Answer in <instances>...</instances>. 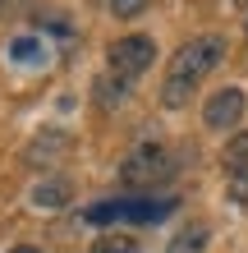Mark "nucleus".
Returning a JSON list of instances; mask_svg holds the SVG:
<instances>
[{
	"instance_id": "nucleus-6",
	"label": "nucleus",
	"mask_w": 248,
	"mask_h": 253,
	"mask_svg": "<svg viewBox=\"0 0 248 253\" xmlns=\"http://www.w3.org/2000/svg\"><path fill=\"white\" fill-rule=\"evenodd\" d=\"M69 133L65 129H46L41 133V138H33V147H28V161H33V166H51L55 161V152H69Z\"/></svg>"
},
{
	"instance_id": "nucleus-7",
	"label": "nucleus",
	"mask_w": 248,
	"mask_h": 253,
	"mask_svg": "<svg viewBox=\"0 0 248 253\" xmlns=\"http://www.w3.org/2000/svg\"><path fill=\"white\" fill-rule=\"evenodd\" d=\"M69 193H74V184L65 180V175H51V180H41L37 189H33V207H65L69 203Z\"/></svg>"
},
{
	"instance_id": "nucleus-5",
	"label": "nucleus",
	"mask_w": 248,
	"mask_h": 253,
	"mask_svg": "<svg viewBox=\"0 0 248 253\" xmlns=\"http://www.w3.org/2000/svg\"><path fill=\"white\" fill-rule=\"evenodd\" d=\"M244 92L239 87H221V92H212L207 97V106H202V125H207L212 133H225V129H235L244 120Z\"/></svg>"
},
{
	"instance_id": "nucleus-14",
	"label": "nucleus",
	"mask_w": 248,
	"mask_h": 253,
	"mask_svg": "<svg viewBox=\"0 0 248 253\" xmlns=\"http://www.w3.org/2000/svg\"><path fill=\"white\" fill-rule=\"evenodd\" d=\"M14 60H37V42L33 37H19V42H14Z\"/></svg>"
},
{
	"instance_id": "nucleus-10",
	"label": "nucleus",
	"mask_w": 248,
	"mask_h": 253,
	"mask_svg": "<svg viewBox=\"0 0 248 253\" xmlns=\"http://www.w3.org/2000/svg\"><path fill=\"white\" fill-rule=\"evenodd\" d=\"M87 253H142V249H138L134 235H124V230H106V235H97V240H92V249H87Z\"/></svg>"
},
{
	"instance_id": "nucleus-3",
	"label": "nucleus",
	"mask_w": 248,
	"mask_h": 253,
	"mask_svg": "<svg viewBox=\"0 0 248 253\" xmlns=\"http://www.w3.org/2000/svg\"><path fill=\"white\" fill-rule=\"evenodd\" d=\"M175 212V198L152 203V198H115V203H97L87 207L83 221H97V226H110V221H161Z\"/></svg>"
},
{
	"instance_id": "nucleus-13",
	"label": "nucleus",
	"mask_w": 248,
	"mask_h": 253,
	"mask_svg": "<svg viewBox=\"0 0 248 253\" xmlns=\"http://www.w3.org/2000/svg\"><path fill=\"white\" fill-rule=\"evenodd\" d=\"M230 203L248 207V166L244 170H230Z\"/></svg>"
},
{
	"instance_id": "nucleus-17",
	"label": "nucleus",
	"mask_w": 248,
	"mask_h": 253,
	"mask_svg": "<svg viewBox=\"0 0 248 253\" xmlns=\"http://www.w3.org/2000/svg\"><path fill=\"white\" fill-rule=\"evenodd\" d=\"M0 9H5V0H0Z\"/></svg>"
},
{
	"instance_id": "nucleus-8",
	"label": "nucleus",
	"mask_w": 248,
	"mask_h": 253,
	"mask_svg": "<svg viewBox=\"0 0 248 253\" xmlns=\"http://www.w3.org/2000/svg\"><path fill=\"white\" fill-rule=\"evenodd\" d=\"M207 240H212V230L202 226V221H193V226L175 230V240L166 244V253H207Z\"/></svg>"
},
{
	"instance_id": "nucleus-1",
	"label": "nucleus",
	"mask_w": 248,
	"mask_h": 253,
	"mask_svg": "<svg viewBox=\"0 0 248 253\" xmlns=\"http://www.w3.org/2000/svg\"><path fill=\"white\" fill-rule=\"evenodd\" d=\"M225 60V37L221 33H202L193 42H184L179 51L170 55V69H166V83H161V106L166 111H184L193 101L198 83Z\"/></svg>"
},
{
	"instance_id": "nucleus-9",
	"label": "nucleus",
	"mask_w": 248,
	"mask_h": 253,
	"mask_svg": "<svg viewBox=\"0 0 248 253\" xmlns=\"http://www.w3.org/2000/svg\"><path fill=\"white\" fill-rule=\"evenodd\" d=\"M92 97H97V106H101V111H110V106H120V101L129 97V83H124V79H115V74H101L97 87H92Z\"/></svg>"
},
{
	"instance_id": "nucleus-11",
	"label": "nucleus",
	"mask_w": 248,
	"mask_h": 253,
	"mask_svg": "<svg viewBox=\"0 0 248 253\" xmlns=\"http://www.w3.org/2000/svg\"><path fill=\"white\" fill-rule=\"evenodd\" d=\"M221 161H225V175H230V170H244V166H248V133H235V138L225 143Z\"/></svg>"
},
{
	"instance_id": "nucleus-12",
	"label": "nucleus",
	"mask_w": 248,
	"mask_h": 253,
	"mask_svg": "<svg viewBox=\"0 0 248 253\" xmlns=\"http://www.w3.org/2000/svg\"><path fill=\"white\" fill-rule=\"evenodd\" d=\"M101 5H106L115 19H134V14H142V9L152 5V0H101Z\"/></svg>"
},
{
	"instance_id": "nucleus-16",
	"label": "nucleus",
	"mask_w": 248,
	"mask_h": 253,
	"mask_svg": "<svg viewBox=\"0 0 248 253\" xmlns=\"http://www.w3.org/2000/svg\"><path fill=\"white\" fill-rule=\"evenodd\" d=\"M244 37H248V19H244Z\"/></svg>"
},
{
	"instance_id": "nucleus-2",
	"label": "nucleus",
	"mask_w": 248,
	"mask_h": 253,
	"mask_svg": "<svg viewBox=\"0 0 248 253\" xmlns=\"http://www.w3.org/2000/svg\"><path fill=\"white\" fill-rule=\"evenodd\" d=\"M175 170H179V157L166 143H138L120 161V184L124 189H156V184L175 180Z\"/></svg>"
},
{
	"instance_id": "nucleus-4",
	"label": "nucleus",
	"mask_w": 248,
	"mask_h": 253,
	"mask_svg": "<svg viewBox=\"0 0 248 253\" xmlns=\"http://www.w3.org/2000/svg\"><path fill=\"white\" fill-rule=\"evenodd\" d=\"M152 60H156V42L142 37V33L110 42V51H106V65H110L115 79H138V74L152 69Z\"/></svg>"
},
{
	"instance_id": "nucleus-15",
	"label": "nucleus",
	"mask_w": 248,
	"mask_h": 253,
	"mask_svg": "<svg viewBox=\"0 0 248 253\" xmlns=\"http://www.w3.org/2000/svg\"><path fill=\"white\" fill-rule=\"evenodd\" d=\"M9 253H41L37 244H19V249H9Z\"/></svg>"
}]
</instances>
